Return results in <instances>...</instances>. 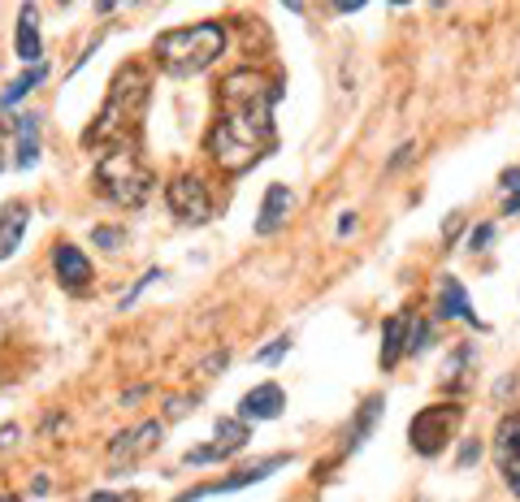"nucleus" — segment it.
Listing matches in <instances>:
<instances>
[{
    "label": "nucleus",
    "instance_id": "15",
    "mask_svg": "<svg viewBox=\"0 0 520 502\" xmlns=\"http://www.w3.org/2000/svg\"><path fill=\"white\" fill-rule=\"evenodd\" d=\"M438 316H442V321H473V303H468V290L455 282V277H442Z\"/></svg>",
    "mask_w": 520,
    "mask_h": 502
},
{
    "label": "nucleus",
    "instance_id": "10",
    "mask_svg": "<svg viewBox=\"0 0 520 502\" xmlns=\"http://www.w3.org/2000/svg\"><path fill=\"white\" fill-rule=\"evenodd\" d=\"M52 273H57V282L70 290V295H83V290L91 286V260H87V251H78L74 243H61L57 251H52Z\"/></svg>",
    "mask_w": 520,
    "mask_h": 502
},
{
    "label": "nucleus",
    "instance_id": "27",
    "mask_svg": "<svg viewBox=\"0 0 520 502\" xmlns=\"http://www.w3.org/2000/svg\"><path fill=\"white\" fill-rule=\"evenodd\" d=\"M477 455H481V446H477V442H464V451H460V464H477Z\"/></svg>",
    "mask_w": 520,
    "mask_h": 502
},
{
    "label": "nucleus",
    "instance_id": "26",
    "mask_svg": "<svg viewBox=\"0 0 520 502\" xmlns=\"http://www.w3.org/2000/svg\"><path fill=\"white\" fill-rule=\"evenodd\" d=\"M156 277H161V269H148V273H143V282H139V286H135V290H130V295L122 299V308H130V303H135V299L143 295V290H148V286L156 282Z\"/></svg>",
    "mask_w": 520,
    "mask_h": 502
},
{
    "label": "nucleus",
    "instance_id": "2",
    "mask_svg": "<svg viewBox=\"0 0 520 502\" xmlns=\"http://www.w3.org/2000/svg\"><path fill=\"white\" fill-rule=\"evenodd\" d=\"M221 52H226V26L217 22H200V26H178V31H165L152 44V57L161 61V70L169 78H191L204 74Z\"/></svg>",
    "mask_w": 520,
    "mask_h": 502
},
{
    "label": "nucleus",
    "instance_id": "21",
    "mask_svg": "<svg viewBox=\"0 0 520 502\" xmlns=\"http://www.w3.org/2000/svg\"><path fill=\"white\" fill-rule=\"evenodd\" d=\"M377 412H382V394H373V399L360 407V420H356V429H351V442H356L360 433H369V429L377 425Z\"/></svg>",
    "mask_w": 520,
    "mask_h": 502
},
{
    "label": "nucleus",
    "instance_id": "9",
    "mask_svg": "<svg viewBox=\"0 0 520 502\" xmlns=\"http://www.w3.org/2000/svg\"><path fill=\"white\" fill-rule=\"evenodd\" d=\"M282 468H286V455H278V459H265V464H252V468L234 472V477H226L221 485H208V490H187V494H178L174 502H200V498H213V494H234V490H247V485L265 481V477H273V472H282Z\"/></svg>",
    "mask_w": 520,
    "mask_h": 502
},
{
    "label": "nucleus",
    "instance_id": "23",
    "mask_svg": "<svg viewBox=\"0 0 520 502\" xmlns=\"http://www.w3.org/2000/svg\"><path fill=\"white\" fill-rule=\"evenodd\" d=\"M425 342H429V325L425 321H408V351H425Z\"/></svg>",
    "mask_w": 520,
    "mask_h": 502
},
{
    "label": "nucleus",
    "instance_id": "14",
    "mask_svg": "<svg viewBox=\"0 0 520 502\" xmlns=\"http://www.w3.org/2000/svg\"><path fill=\"white\" fill-rule=\"evenodd\" d=\"M44 78H48V70H44V65H31V70H26L22 78H13V83L5 87V96H0V126L9 130V117H13V109H18V100H22L31 87H39V83H44Z\"/></svg>",
    "mask_w": 520,
    "mask_h": 502
},
{
    "label": "nucleus",
    "instance_id": "19",
    "mask_svg": "<svg viewBox=\"0 0 520 502\" xmlns=\"http://www.w3.org/2000/svg\"><path fill=\"white\" fill-rule=\"evenodd\" d=\"M213 442H221L230 455H239L247 446V425H243V420H217V438Z\"/></svg>",
    "mask_w": 520,
    "mask_h": 502
},
{
    "label": "nucleus",
    "instance_id": "12",
    "mask_svg": "<svg viewBox=\"0 0 520 502\" xmlns=\"http://www.w3.org/2000/svg\"><path fill=\"white\" fill-rule=\"evenodd\" d=\"M291 204H295V191L282 187V182H273V187L265 191V204H260V213H256V234H273V230H278L282 217L291 213Z\"/></svg>",
    "mask_w": 520,
    "mask_h": 502
},
{
    "label": "nucleus",
    "instance_id": "6",
    "mask_svg": "<svg viewBox=\"0 0 520 502\" xmlns=\"http://www.w3.org/2000/svg\"><path fill=\"white\" fill-rule=\"evenodd\" d=\"M165 204H169V213L178 221H187V226H204V221L213 217V195H208L204 178H195V174H178L169 182Z\"/></svg>",
    "mask_w": 520,
    "mask_h": 502
},
{
    "label": "nucleus",
    "instance_id": "16",
    "mask_svg": "<svg viewBox=\"0 0 520 502\" xmlns=\"http://www.w3.org/2000/svg\"><path fill=\"white\" fill-rule=\"evenodd\" d=\"M382 338V368H395L399 355H408V316H390Z\"/></svg>",
    "mask_w": 520,
    "mask_h": 502
},
{
    "label": "nucleus",
    "instance_id": "7",
    "mask_svg": "<svg viewBox=\"0 0 520 502\" xmlns=\"http://www.w3.org/2000/svg\"><path fill=\"white\" fill-rule=\"evenodd\" d=\"M494 459H499V472H503L507 490L520 498V412L503 416L499 429H494Z\"/></svg>",
    "mask_w": 520,
    "mask_h": 502
},
{
    "label": "nucleus",
    "instance_id": "20",
    "mask_svg": "<svg viewBox=\"0 0 520 502\" xmlns=\"http://www.w3.org/2000/svg\"><path fill=\"white\" fill-rule=\"evenodd\" d=\"M503 191H507L503 213L516 217V213H520V165H516V169H503Z\"/></svg>",
    "mask_w": 520,
    "mask_h": 502
},
{
    "label": "nucleus",
    "instance_id": "8",
    "mask_svg": "<svg viewBox=\"0 0 520 502\" xmlns=\"http://www.w3.org/2000/svg\"><path fill=\"white\" fill-rule=\"evenodd\" d=\"M161 433H165V429L156 425V420H143V425L126 429V433H117V438L109 442V464H113V468H117V464L130 468L135 459H143L156 442H161Z\"/></svg>",
    "mask_w": 520,
    "mask_h": 502
},
{
    "label": "nucleus",
    "instance_id": "1",
    "mask_svg": "<svg viewBox=\"0 0 520 502\" xmlns=\"http://www.w3.org/2000/svg\"><path fill=\"white\" fill-rule=\"evenodd\" d=\"M273 148V91L256 65H239L221 83V117L208 130V156L226 174H247Z\"/></svg>",
    "mask_w": 520,
    "mask_h": 502
},
{
    "label": "nucleus",
    "instance_id": "28",
    "mask_svg": "<svg viewBox=\"0 0 520 502\" xmlns=\"http://www.w3.org/2000/svg\"><path fill=\"white\" fill-rule=\"evenodd\" d=\"M91 502H135L130 494H91Z\"/></svg>",
    "mask_w": 520,
    "mask_h": 502
},
{
    "label": "nucleus",
    "instance_id": "18",
    "mask_svg": "<svg viewBox=\"0 0 520 502\" xmlns=\"http://www.w3.org/2000/svg\"><path fill=\"white\" fill-rule=\"evenodd\" d=\"M39 117H22L18 122V169H31L39 161Z\"/></svg>",
    "mask_w": 520,
    "mask_h": 502
},
{
    "label": "nucleus",
    "instance_id": "5",
    "mask_svg": "<svg viewBox=\"0 0 520 502\" xmlns=\"http://www.w3.org/2000/svg\"><path fill=\"white\" fill-rule=\"evenodd\" d=\"M464 412L455 403H438V407H425V412H416L412 429H408V442L416 455H442V446L455 438V429H460Z\"/></svg>",
    "mask_w": 520,
    "mask_h": 502
},
{
    "label": "nucleus",
    "instance_id": "13",
    "mask_svg": "<svg viewBox=\"0 0 520 502\" xmlns=\"http://www.w3.org/2000/svg\"><path fill=\"white\" fill-rule=\"evenodd\" d=\"M26 221H31V208L26 204H5V213H0V260H9L13 251L22 247Z\"/></svg>",
    "mask_w": 520,
    "mask_h": 502
},
{
    "label": "nucleus",
    "instance_id": "25",
    "mask_svg": "<svg viewBox=\"0 0 520 502\" xmlns=\"http://www.w3.org/2000/svg\"><path fill=\"white\" fill-rule=\"evenodd\" d=\"M490 239H494V226H490V221H481V226L473 230V239H468V251H486Z\"/></svg>",
    "mask_w": 520,
    "mask_h": 502
},
{
    "label": "nucleus",
    "instance_id": "3",
    "mask_svg": "<svg viewBox=\"0 0 520 502\" xmlns=\"http://www.w3.org/2000/svg\"><path fill=\"white\" fill-rule=\"evenodd\" d=\"M143 104H148V74H143L139 65H122V74L113 78L109 100H104L100 117L87 130V148L122 143L126 130H135V122L143 117Z\"/></svg>",
    "mask_w": 520,
    "mask_h": 502
},
{
    "label": "nucleus",
    "instance_id": "24",
    "mask_svg": "<svg viewBox=\"0 0 520 502\" xmlns=\"http://www.w3.org/2000/svg\"><path fill=\"white\" fill-rule=\"evenodd\" d=\"M286 347H291V338H278V342H269L265 351H256V364H278L282 355H286Z\"/></svg>",
    "mask_w": 520,
    "mask_h": 502
},
{
    "label": "nucleus",
    "instance_id": "22",
    "mask_svg": "<svg viewBox=\"0 0 520 502\" xmlns=\"http://www.w3.org/2000/svg\"><path fill=\"white\" fill-rule=\"evenodd\" d=\"M91 239H96V247H104V251H117V247H122L126 234H122V230H113V226H96V230H91Z\"/></svg>",
    "mask_w": 520,
    "mask_h": 502
},
{
    "label": "nucleus",
    "instance_id": "17",
    "mask_svg": "<svg viewBox=\"0 0 520 502\" xmlns=\"http://www.w3.org/2000/svg\"><path fill=\"white\" fill-rule=\"evenodd\" d=\"M35 5H26L22 9V22H18V35H13V48H18V57L22 61H39V52H44V44H39V31H35Z\"/></svg>",
    "mask_w": 520,
    "mask_h": 502
},
{
    "label": "nucleus",
    "instance_id": "29",
    "mask_svg": "<svg viewBox=\"0 0 520 502\" xmlns=\"http://www.w3.org/2000/svg\"><path fill=\"white\" fill-rule=\"evenodd\" d=\"M13 438H18V425H5V429H0V446H9Z\"/></svg>",
    "mask_w": 520,
    "mask_h": 502
},
{
    "label": "nucleus",
    "instance_id": "4",
    "mask_svg": "<svg viewBox=\"0 0 520 502\" xmlns=\"http://www.w3.org/2000/svg\"><path fill=\"white\" fill-rule=\"evenodd\" d=\"M96 187L122 208H139L143 200H148L152 178H148V169H143V161H139L135 143H113V148L100 156Z\"/></svg>",
    "mask_w": 520,
    "mask_h": 502
},
{
    "label": "nucleus",
    "instance_id": "11",
    "mask_svg": "<svg viewBox=\"0 0 520 502\" xmlns=\"http://www.w3.org/2000/svg\"><path fill=\"white\" fill-rule=\"evenodd\" d=\"M282 412H286V394H282V386H273V381H260V386L247 390L239 403L243 425H252V420H278Z\"/></svg>",
    "mask_w": 520,
    "mask_h": 502
}]
</instances>
